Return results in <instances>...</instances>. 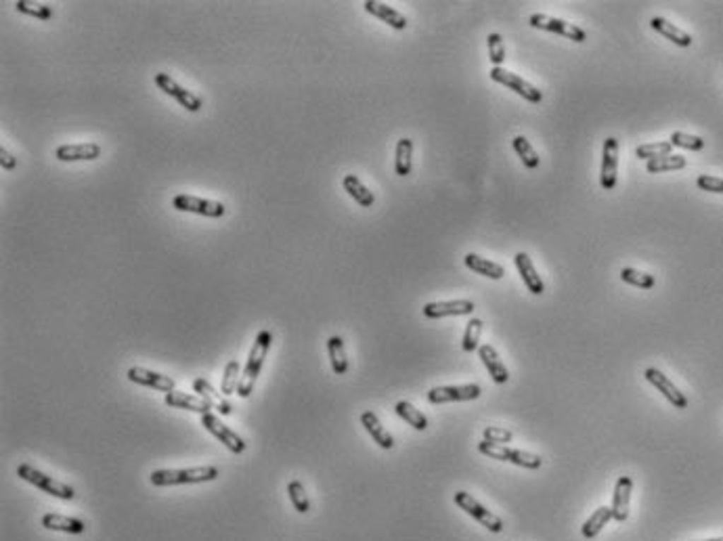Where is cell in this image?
<instances>
[{"mask_svg":"<svg viewBox=\"0 0 723 541\" xmlns=\"http://www.w3.org/2000/svg\"><path fill=\"white\" fill-rule=\"evenodd\" d=\"M288 495H290V501H292L296 512L306 514L310 510V501H308L306 489H304V484L300 481H292L288 484Z\"/></svg>","mask_w":723,"mask_h":541,"instance_id":"obj_37","label":"cell"},{"mask_svg":"<svg viewBox=\"0 0 723 541\" xmlns=\"http://www.w3.org/2000/svg\"><path fill=\"white\" fill-rule=\"evenodd\" d=\"M455 504L464 510V512H468L472 518H476L478 523H481L482 527H486L488 531H493V533H501L503 531V523H501V518L499 516H495L493 512H488L482 504H478L470 493H466V491H457L455 493Z\"/></svg>","mask_w":723,"mask_h":541,"instance_id":"obj_7","label":"cell"},{"mask_svg":"<svg viewBox=\"0 0 723 541\" xmlns=\"http://www.w3.org/2000/svg\"><path fill=\"white\" fill-rule=\"evenodd\" d=\"M512 147H514V151L518 153V158L522 160V164H524L527 168H537V166L541 164L537 151H535L533 145L527 141V136H516V139L512 141Z\"/></svg>","mask_w":723,"mask_h":541,"instance_id":"obj_33","label":"cell"},{"mask_svg":"<svg viewBox=\"0 0 723 541\" xmlns=\"http://www.w3.org/2000/svg\"><path fill=\"white\" fill-rule=\"evenodd\" d=\"M490 80H495V82L507 86L510 91L518 93L522 99H527V101H531V103H541L543 101V93L537 86H533V84L527 82L524 78H520V76H516V74H512V71H507V69H503V67H493V69H490Z\"/></svg>","mask_w":723,"mask_h":541,"instance_id":"obj_6","label":"cell"},{"mask_svg":"<svg viewBox=\"0 0 723 541\" xmlns=\"http://www.w3.org/2000/svg\"><path fill=\"white\" fill-rule=\"evenodd\" d=\"M514 262H516V269H518V273H520V277H522L527 290H529L531 294H535V296L543 294V292H545V284H543L541 275L537 273V269H535L531 256H529L527 252H518L516 258H514Z\"/></svg>","mask_w":723,"mask_h":541,"instance_id":"obj_16","label":"cell"},{"mask_svg":"<svg viewBox=\"0 0 723 541\" xmlns=\"http://www.w3.org/2000/svg\"><path fill=\"white\" fill-rule=\"evenodd\" d=\"M482 323L481 319H470L468 325H466V332H464V340H462V347L466 353H474L478 349V342H481V334H482Z\"/></svg>","mask_w":723,"mask_h":541,"instance_id":"obj_36","label":"cell"},{"mask_svg":"<svg viewBox=\"0 0 723 541\" xmlns=\"http://www.w3.org/2000/svg\"><path fill=\"white\" fill-rule=\"evenodd\" d=\"M15 6H17V11H19V13H23V15H30V17H36V19H51V17H53V8H51L49 4L19 0Z\"/></svg>","mask_w":723,"mask_h":541,"instance_id":"obj_39","label":"cell"},{"mask_svg":"<svg viewBox=\"0 0 723 541\" xmlns=\"http://www.w3.org/2000/svg\"><path fill=\"white\" fill-rule=\"evenodd\" d=\"M155 84L160 86V91H164L166 95H170L172 99H177L187 112L195 114V112L201 110V99H199L197 95H193L191 91L182 88L175 78H170V74H164V71L155 74Z\"/></svg>","mask_w":723,"mask_h":541,"instance_id":"obj_10","label":"cell"},{"mask_svg":"<svg viewBox=\"0 0 723 541\" xmlns=\"http://www.w3.org/2000/svg\"><path fill=\"white\" fill-rule=\"evenodd\" d=\"M644 378H646L654 388H659V390L663 392V397L673 405V407H677V409H686V407H688V399L683 397V392H679V388L664 376L663 371H659V369H654V367H648V369L644 371Z\"/></svg>","mask_w":723,"mask_h":541,"instance_id":"obj_12","label":"cell"},{"mask_svg":"<svg viewBox=\"0 0 723 541\" xmlns=\"http://www.w3.org/2000/svg\"><path fill=\"white\" fill-rule=\"evenodd\" d=\"M172 206L181 212H193V214L208 216V219H221L227 212L225 204H221V202H212V199H204V197H195V195H187V193L175 195Z\"/></svg>","mask_w":723,"mask_h":541,"instance_id":"obj_5","label":"cell"},{"mask_svg":"<svg viewBox=\"0 0 723 541\" xmlns=\"http://www.w3.org/2000/svg\"><path fill=\"white\" fill-rule=\"evenodd\" d=\"M621 279H623L625 284H629V286H635V288H642V290H652V288H654V284H657L654 275H650V273H642V271H637V269H631V267H625V269L621 271Z\"/></svg>","mask_w":723,"mask_h":541,"instance_id":"obj_34","label":"cell"},{"mask_svg":"<svg viewBox=\"0 0 723 541\" xmlns=\"http://www.w3.org/2000/svg\"><path fill=\"white\" fill-rule=\"evenodd\" d=\"M342 187H344V191L359 204V206H363V208H371L373 206V202H375V195L363 185L361 180H359V177H355V175H346L344 179H342Z\"/></svg>","mask_w":723,"mask_h":541,"instance_id":"obj_27","label":"cell"},{"mask_svg":"<svg viewBox=\"0 0 723 541\" xmlns=\"http://www.w3.org/2000/svg\"><path fill=\"white\" fill-rule=\"evenodd\" d=\"M327 355H329V363L336 376H344L348 371V357H346L344 340L340 336H331L327 340Z\"/></svg>","mask_w":723,"mask_h":541,"instance_id":"obj_26","label":"cell"},{"mask_svg":"<svg viewBox=\"0 0 723 541\" xmlns=\"http://www.w3.org/2000/svg\"><path fill=\"white\" fill-rule=\"evenodd\" d=\"M631 491H633V481L631 477H621L614 484L612 493V518L623 523L629 516V501H631Z\"/></svg>","mask_w":723,"mask_h":541,"instance_id":"obj_17","label":"cell"},{"mask_svg":"<svg viewBox=\"0 0 723 541\" xmlns=\"http://www.w3.org/2000/svg\"><path fill=\"white\" fill-rule=\"evenodd\" d=\"M365 11L369 13V15H373V17H377V19H382L384 23H388L390 28H394V30H405L407 25H409V21H407V17L403 15V13H399L396 8H392V6H388L386 2H375V0H367L365 4Z\"/></svg>","mask_w":723,"mask_h":541,"instance_id":"obj_18","label":"cell"},{"mask_svg":"<svg viewBox=\"0 0 723 541\" xmlns=\"http://www.w3.org/2000/svg\"><path fill=\"white\" fill-rule=\"evenodd\" d=\"M507 462H512L516 466H522V468H529V470H537V468H541L543 464V460L539 455L529 453V451H520V449H507Z\"/></svg>","mask_w":723,"mask_h":541,"instance_id":"obj_38","label":"cell"},{"mask_svg":"<svg viewBox=\"0 0 723 541\" xmlns=\"http://www.w3.org/2000/svg\"><path fill=\"white\" fill-rule=\"evenodd\" d=\"M488 59L493 63V67H501V63L505 61V45L503 38L499 34H488Z\"/></svg>","mask_w":723,"mask_h":541,"instance_id":"obj_41","label":"cell"},{"mask_svg":"<svg viewBox=\"0 0 723 541\" xmlns=\"http://www.w3.org/2000/svg\"><path fill=\"white\" fill-rule=\"evenodd\" d=\"M0 166H2V170H15V166H17V158L4 147H0Z\"/></svg>","mask_w":723,"mask_h":541,"instance_id":"obj_45","label":"cell"},{"mask_svg":"<svg viewBox=\"0 0 723 541\" xmlns=\"http://www.w3.org/2000/svg\"><path fill=\"white\" fill-rule=\"evenodd\" d=\"M529 23L537 30H545V32H551V34H560L568 40H575V42H585L587 40V34L585 30L577 28L575 23H568L564 19H556V17H549V15H543V13H533L529 17Z\"/></svg>","mask_w":723,"mask_h":541,"instance_id":"obj_4","label":"cell"},{"mask_svg":"<svg viewBox=\"0 0 723 541\" xmlns=\"http://www.w3.org/2000/svg\"><path fill=\"white\" fill-rule=\"evenodd\" d=\"M101 156V145L97 143H67L55 149L59 162H90Z\"/></svg>","mask_w":723,"mask_h":541,"instance_id":"obj_14","label":"cell"},{"mask_svg":"<svg viewBox=\"0 0 723 541\" xmlns=\"http://www.w3.org/2000/svg\"><path fill=\"white\" fill-rule=\"evenodd\" d=\"M42 527L49 531H61V533H69V535H80L86 531L82 520L71 518V516H63V514H55V512H49L42 516Z\"/></svg>","mask_w":723,"mask_h":541,"instance_id":"obj_21","label":"cell"},{"mask_svg":"<svg viewBox=\"0 0 723 541\" xmlns=\"http://www.w3.org/2000/svg\"><path fill=\"white\" fill-rule=\"evenodd\" d=\"M478 357H481L482 363H484V367H486L488 373H490V378H493L497 384H505V382L510 380L507 367L501 363L497 351H495L490 344H482V347H478Z\"/></svg>","mask_w":723,"mask_h":541,"instance_id":"obj_22","label":"cell"},{"mask_svg":"<svg viewBox=\"0 0 723 541\" xmlns=\"http://www.w3.org/2000/svg\"><path fill=\"white\" fill-rule=\"evenodd\" d=\"M616 175H618V141L614 136H608L604 141L602 151V173H600L602 189L612 191L616 187Z\"/></svg>","mask_w":723,"mask_h":541,"instance_id":"obj_11","label":"cell"},{"mask_svg":"<svg viewBox=\"0 0 723 541\" xmlns=\"http://www.w3.org/2000/svg\"><path fill=\"white\" fill-rule=\"evenodd\" d=\"M17 475H19V479H23L25 482L34 484L36 489H42L45 493H49V495H53V497H57V499L71 501V499L76 497V491H74L69 484H65V482L57 481V479H53V477H49V475L36 470V468L30 466V464H19Z\"/></svg>","mask_w":723,"mask_h":541,"instance_id":"obj_3","label":"cell"},{"mask_svg":"<svg viewBox=\"0 0 723 541\" xmlns=\"http://www.w3.org/2000/svg\"><path fill=\"white\" fill-rule=\"evenodd\" d=\"M201 426H204L212 436H216L229 451H233V453H243V451H245V443H243V438H241L240 434H237L235 430H231L227 424H223L221 418L214 416L212 412L206 414V416H201Z\"/></svg>","mask_w":723,"mask_h":541,"instance_id":"obj_9","label":"cell"},{"mask_svg":"<svg viewBox=\"0 0 723 541\" xmlns=\"http://www.w3.org/2000/svg\"><path fill=\"white\" fill-rule=\"evenodd\" d=\"M671 151H673V145H671L669 141H661V143H646V145H640V147L635 149V156H637L640 160L650 162V160H657V158L671 156Z\"/></svg>","mask_w":723,"mask_h":541,"instance_id":"obj_35","label":"cell"},{"mask_svg":"<svg viewBox=\"0 0 723 541\" xmlns=\"http://www.w3.org/2000/svg\"><path fill=\"white\" fill-rule=\"evenodd\" d=\"M413 168V141L401 139L396 143V158H394V173L399 177H409Z\"/></svg>","mask_w":723,"mask_h":541,"instance_id":"obj_28","label":"cell"},{"mask_svg":"<svg viewBox=\"0 0 723 541\" xmlns=\"http://www.w3.org/2000/svg\"><path fill=\"white\" fill-rule=\"evenodd\" d=\"M128 380L139 384V386H147L153 390H162V392H172L175 390V380L170 376L145 369V367H130L128 369Z\"/></svg>","mask_w":723,"mask_h":541,"instance_id":"obj_13","label":"cell"},{"mask_svg":"<svg viewBox=\"0 0 723 541\" xmlns=\"http://www.w3.org/2000/svg\"><path fill=\"white\" fill-rule=\"evenodd\" d=\"M394 412H396L403 420L407 421L409 426H413L416 430H425V428H428V418L423 416L418 407H413L409 401H399L396 407H394Z\"/></svg>","mask_w":723,"mask_h":541,"instance_id":"obj_32","label":"cell"},{"mask_svg":"<svg viewBox=\"0 0 723 541\" xmlns=\"http://www.w3.org/2000/svg\"><path fill=\"white\" fill-rule=\"evenodd\" d=\"M650 25H652V30H654V32H659L661 36H664L666 40H671V42H673V45H677V47H683V49H688V47L692 45V36H690L688 32L679 30L675 23L666 21V19H663V17H654V19L650 21Z\"/></svg>","mask_w":723,"mask_h":541,"instance_id":"obj_24","label":"cell"},{"mask_svg":"<svg viewBox=\"0 0 723 541\" xmlns=\"http://www.w3.org/2000/svg\"><path fill=\"white\" fill-rule=\"evenodd\" d=\"M612 518V508H608V506H602V508H598L592 516H589V520L583 525V537H587V540H594L600 531H602L604 527L608 525V520Z\"/></svg>","mask_w":723,"mask_h":541,"instance_id":"obj_30","label":"cell"},{"mask_svg":"<svg viewBox=\"0 0 723 541\" xmlns=\"http://www.w3.org/2000/svg\"><path fill=\"white\" fill-rule=\"evenodd\" d=\"M193 390L204 399V401H208L210 405H212V409H218L223 416H229L231 414V409H233V405L227 401V397L225 395H221L208 380H204V378H195L193 380Z\"/></svg>","mask_w":723,"mask_h":541,"instance_id":"obj_20","label":"cell"},{"mask_svg":"<svg viewBox=\"0 0 723 541\" xmlns=\"http://www.w3.org/2000/svg\"><path fill=\"white\" fill-rule=\"evenodd\" d=\"M241 365L237 359H231L227 363L225 367V376H223V382H221V392L225 397H231L240 390V382H241Z\"/></svg>","mask_w":723,"mask_h":541,"instance_id":"obj_29","label":"cell"},{"mask_svg":"<svg viewBox=\"0 0 723 541\" xmlns=\"http://www.w3.org/2000/svg\"><path fill=\"white\" fill-rule=\"evenodd\" d=\"M218 479V468L214 466H197L182 470H155L149 475L153 487H175V484H199Z\"/></svg>","mask_w":723,"mask_h":541,"instance_id":"obj_2","label":"cell"},{"mask_svg":"<svg viewBox=\"0 0 723 541\" xmlns=\"http://www.w3.org/2000/svg\"><path fill=\"white\" fill-rule=\"evenodd\" d=\"M482 436H484V441L497 443V445H505V443H510L514 438V434L507 428H499V426H486L482 430Z\"/></svg>","mask_w":723,"mask_h":541,"instance_id":"obj_42","label":"cell"},{"mask_svg":"<svg viewBox=\"0 0 723 541\" xmlns=\"http://www.w3.org/2000/svg\"><path fill=\"white\" fill-rule=\"evenodd\" d=\"M696 185H698L703 191H709V193H723V179L711 177V175H700V177L696 179Z\"/></svg>","mask_w":723,"mask_h":541,"instance_id":"obj_44","label":"cell"},{"mask_svg":"<svg viewBox=\"0 0 723 541\" xmlns=\"http://www.w3.org/2000/svg\"><path fill=\"white\" fill-rule=\"evenodd\" d=\"M271 344H273V334L269 330H262L256 340H254V347L249 351V357L245 361V367H243V373H241V382H240V395L241 399H247L254 390V384H256V378L264 365V359L271 351Z\"/></svg>","mask_w":723,"mask_h":541,"instance_id":"obj_1","label":"cell"},{"mask_svg":"<svg viewBox=\"0 0 723 541\" xmlns=\"http://www.w3.org/2000/svg\"><path fill=\"white\" fill-rule=\"evenodd\" d=\"M464 260H466V267H468L470 271H474V273H478V275H484V277H488V279H503V275H505V269H503L499 262H493V260H488V258H482L478 254H468Z\"/></svg>","mask_w":723,"mask_h":541,"instance_id":"obj_25","label":"cell"},{"mask_svg":"<svg viewBox=\"0 0 723 541\" xmlns=\"http://www.w3.org/2000/svg\"><path fill=\"white\" fill-rule=\"evenodd\" d=\"M164 403L170 405V407H177V409H187V412H195V414H210L212 405L208 401H204L201 397H195V395H187V392H179V390H172V392H166L164 397Z\"/></svg>","mask_w":723,"mask_h":541,"instance_id":"obj_19","label":"cell"},{"mask_svg":"<svg viewBox=\"0 0 723 541\" xmlns=\"http://www.w3.org/2000/svg\"><path fill=\"white\" fill-rule=\"evenodd\" d=\"M478 451H481L482 455H488V458H493V460L507 462V447H505V445H497V443L481 441V443H478Z\"/></svg>","mask_w":723,"mask_h":541,"instance_id":"obj_43","label":"cell"},{"mask_svg":"<svg viewBox=\"0 0 723 541\" xmlns=\"http://www.w3.org/2000/svg\"><path fill=\"white\" fill-rule=\"evenodd\" d=\"M705 541H723V537H719V540H705Z\"/></svg>","mask_w":723,"mask_h":541,"instance_id":"obj_46","label":"cell"},{"mask_svg":"<svg viewBox=\"0 0 723 541\" xmlns=\"http://www.w3.org/2000/svg\"><path fill=\"white\" fill-rule=\"evenodd\" d=\"M686 158L683 156H664V158H657V160H650L646 162V170L652 173V175H659V173H671V170H681L686 168Z\"/></svg>","mask_w":723,"mask_h":541,"instance_id":"obj_31","label":"cell"},{"mask_svg":"<svg viewBox=\"0 0 723 541\" xmlns=\"http://www.w3.org/2000/svg\"><path fill=\"white\" fill-rule=\"evenodd\" d=\"M669 143L673 147H681V149H690V151H700L705 147V141L700 136H694V134H686V132H673Z\"/></svg>","mask_w":723,"mask_h":541,"instance_id":"obj_40","label":"cell"},{"mask_svg":"<svg viewBox=\"0 0 723 541\" xmlns=\"http://www.w3.org/2000/svg\"><path fill=\"white\" fill-rule=\"evenodd\" d=\"M472 301H447V302H428L422 308L423 317L428 319H440V317H457V315H472L474 313Z\"/></svg>","mask_w":723,"mask_h":541,"instance_id":"obj_15","label":"cell"},{"mask_svg":"<svg viewBox=\"0 0 723 541\" xmlns=\"http://www.w3.org/2000/svg\"><path fill=\"white\" fill-rule=\"evenodd\" d=\"M361 424L365 426V430L369 432V436H371L382 449H392V447H394L392 434L382 426V421H380V418H377L373 412H363Z\"/></svg>","mask_w":723,"mask_h":541,"instance_id":"obj_23","label":"cell"},{"mask_svg":"<svg viewBox=\"0 0 723 541\" xmlns=\"http://www.w3.org/2000/svg\"><path fill=\"white\" fill-rule=\"evenodd\" d=\"M482 388L478 384H464V386H436L428 392V401L432 405L455 403V401H474L481 397Z\"/></svg>","mask_w":723,"mask_h":541,"instance_id":"obj_8","label":"cell"}]
</instances>
